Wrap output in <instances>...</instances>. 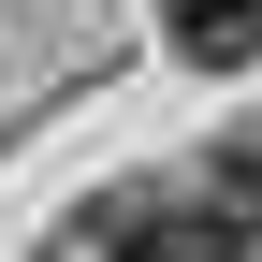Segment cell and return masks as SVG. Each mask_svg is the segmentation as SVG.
I'll use <instances>...</instances> for the list:
<instances>
[{"mask_svg":"<svg viewBox=\"0 0 262 262\" xmlns=\"http://www.w3.org/2000/svg\"><path fill=\"white\" fill-rule=\"evenodd\" d=\"M204 189H219V204H233V233H262V146H233V160H219Z\"/></svg>","mask_w":262,"mask_h":262,"instance_id":"3","label":"cell"},{"mask_svg":"<svg viewBox=\"0 0 262 262\" xmlns=\"http://www.w3.org/2000/svg\"><path fill=\"white\" fill-rule=\"evenodd\" d=\"M233 204L219 189H117L102 204V262H233Z\"/></svg>","mask_w":262,"mask_h":262,"instance_id":"1","label":"cell"},{"mask_svg":"<svg viewBox=\"0 0 262 262\" xmlns=\"http://www.w3.org/2000/svg\"><path fill=\"white\" fill-rule=\"evenodd\" d=\"M160 29H175V58H204V73L262 58V0H160Z\"/></svg>","mask_w":262,"mask_h":262,"instance_id":"2","label":"cell"}]
</instances>
